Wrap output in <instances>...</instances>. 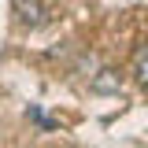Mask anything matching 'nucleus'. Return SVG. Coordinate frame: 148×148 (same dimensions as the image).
I'll return each mask as SVG.
<instances>
[{
  "label": "nucleus",
  "instance_id": "nucleus-1",
  "mask_svg": "<svg viewBox=\"0 0 148 148\" xmlns=\"http://www.w3.org/2000/svg\"><path fill=\"white\" fill-rule=\"evenodd\" d=\"M15 11H18V22H22V26H41L48 8H45L41 0H15Z\"/></svg>",
  "mask_w": 148,
  "mask_h": 148
},
{
  "label": "nucleus",
  "instance_id": "nucleus-2",
  "mask_svg": "<svg viewBox=\"0 0 148 148\" xmlns=\"http://www.w3.org/2000/svg\"><path fill=\"white\" fill-rule=\"evenodd\" d=\"M130 71H133V82H137V85H145V82H148V48H145V45L133 48V63H130Z\"/></svg>",
  "mask_w": 148,
  "mask_h": 148
},
{
  "label": "nucleus",
  "instance_id": "nucleus-3",
  "mask_svg": "<svg viewBox=\"0 0 148 148\" xmlns=\"http://www.w3.org/2000/svg\"><path fill=\"white\" fill-rule=\"evenodd\" d=\"M119 85H122L119 71H100V78H92V89L96 92H119Z\"/></svg>",
  "mask_w": 148,
  "mask_h": 148
}]
</instances>
